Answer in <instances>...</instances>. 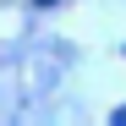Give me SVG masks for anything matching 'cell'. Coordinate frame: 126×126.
I'll return each mask as SVG.
<instances>
[{"instance_id": "6da1fadb", "label": "cell", "mask_w": 126, "mask_h": 126, "mask_svg": "<svg viewBox=\"0 0 126 126\" xmlns=\"http://www.w3.org/2000/svg\"><path fill=\"white\" fill-rule=\"evenodd\" d=\"M33 6H55V0H33Z\"/></svg>"}]
</instances>
